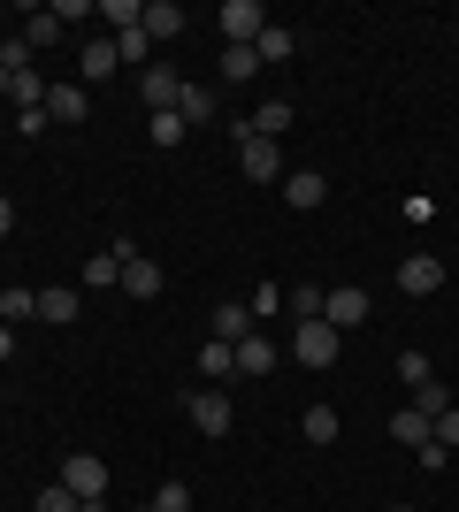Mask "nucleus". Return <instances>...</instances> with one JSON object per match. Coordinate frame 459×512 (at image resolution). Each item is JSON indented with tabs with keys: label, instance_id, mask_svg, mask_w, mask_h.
Here are the masks:
<instances>
[{
	"label": "nucleus",
	"instance_id": "nucleus-3",
	"mask_svg": "<svg viewBox=\"0 0 459 512\" xmlns=\"http://www.w3.org/2000/svg\"><path fill=\"white\" fill-rule=\"evenodd\" d=\"M291 360L299 367H329L337 360V329H329V321H299V329H291Z\"/></svg>",
	"mask_w": 459,
	"mask_h": 512
},
{
	"label": "nucleus",
	"instance_id": "nucleus-20",
	"mask_svg": "<svg viewBox=\"0 0 459 512\" xmlns=\"http://www.w3.org/2000/svg\"><path fill=\"white\" fill-rule=\"evenodd\" d=\"M123 291H131V299H161V268H153L146 253L123 260Z\"/></svg>",
	"mask_w": 459,
	"mask_h": 512
},
{
	"label": "nucleus",
	"instance_id": "nucleus-4",
	"mask_svg": "<svg viewBox=\"0 0 459 512\" xmlns=\"http://www.w3.org/2000/svg\"><path fill=\"white\" fill-rule=\"evenodd\" d=\"M398 291H406V299L444 291V260H437V253H406V260H398Z\"/></svg>",
	"mask_w": 459,
	"mask_h": 512
},
{
	"label": "nucleus",
	"instance_id": "nucleus-18",
	"mask_svg": "<svg viewBox=\"0 0 459 512\" xmlns=\"http://www.w3.org/2000/svg\"><path fill=\"white\" fill-rule=\"evenodd\" d=\"M199 375H207V383H222V375H238V344L207 337V344H199Z\"/></svg>",
	"mask_w": 459,
	"mask_h": 512
},
{
	"label": "nucleus",
	"instance_id": "nucleus-6",
	"mask_svg": "<svg viewBox=\"0 0 459 512\" xmlns=\"http://www.w3.org/2000/svg\"><path fill=\"white\" fill-rule=\"evenodd\" d=\"M62 482L77 497H108V467H100L92 451H69V459H62Z\"/></svg>",
	"mask_w": 459,
	"mask_h": 512
},
{
	"label": "nucleus",
	"instance_id": "nucleus-14",
	"mask_svg": "<svg viewBox=\"0 0 459 512\" xmlns=\"http://www.w3.org/2000/svg\"><path fill=\"white\" fill-rule=\"evenodd\" d=\"M253 54H261V69L268 62H291V54H299V31H291V23H268L261 39H253Z\"/></svg>",
	"mask_w": 459,
	"mask_h": 512
},
{
	"label": "nucleus",
	"instance_id": "nucleus-12",
	"mask_svg": "<svg viewBox=\"0 0 459 512\" xmlns=\"http://www.w3.org/2000/svg\"><path fill=\"white\" fill-rule=\"evenodd\" d=\"M85 115H92L85 85H54V92H46V123H85Z\"/></svg>",
	"mask_w": 459,
	"mask_h": 512
},
{
	"label": "nucleus",
	"instance_id": "nucleus-36",
	"mask_svg": "<svg viewBox=\"0 0 459 512\" xmlns=\"http://www.w3.org/2000/svg\"><path fill=\"white\" fill-rule=\"evenodd\" d=\"M245 306H253V321H268V314H284V291H276V283H261Z\"/></svg>",
	"mask_w": 459,
	"mask_h": 512
},
{
	"label": "nucleus",
	"instance_id": "nucleus-13",
	"mask_svg": "<svg viewBox=\"0 0 459 512\" xmlns=\"http://www.w3.org/2000/svg\"><path fill=\"white\" fill-rule=\"evenodd\" d=\"M46 92H54V85H46V77H39V62H31V69H16V77H8V100H16L23 115H39V107H46Z\"/></svg>",
	"mask_w": 459,
	"mask_h": 512
},
{
	"label": "nucleus",
	"instance_id": "nucleus-41",
	"mask_svg": "<svg viewBox=\"0 0 459 512\" xmlns=\"http://www.w3.org/2000/svg\"><path fill=\"white\" fill-rule=\"evenodd\" d=\"M391 512H421V505H391Z\"/></svg>",
	"mask_w": 459,
	"mask_h": 512
},
{
	"label": "nucleus",
	"instance_id": "nucleus-21",
	"mask_svg": "<svg viewBox=\"0 0 459 512\" xmlns=\"http://www.w3.org/2000/svg\"><path fill=\"white\" fill-rule=\"evenodd\" d=\"M108 283H123V260L115 253H92L85 268H77V291H108Z\"/></svg>",
	"mask_w": 459,
	"mask_h": 512
},
{
	"label": "nucleus",
	"instance_id": "nucleus-39",
	"mask_svg": "<svg viewBox=\"0 0 459 512\" xmlns=\"http://www.w3.org/2000/svg\"><path fill=\"white\" fill-rule=\"evenodd\" d=\"M8 352H16V329H0V360H8Z\"/></svg>",
	"mask_w": 459,
	"mask_h": 512
},
{
	"label": "nucleus",
	"instance_id": "nucleus-28",
	"mask_svg": "<svg viewBox=\"0 0 459 512\" xmlns=\"http://www.w3.org/2000/svg\"><path fill=\"white\" fill-rule=\"evenodd\" d=\"M222 77H230V85L261 77V54H253V46H222Z\"/></svg>",
	"mask_w": 459,
	"mask_h": 512
},
{
	"label": "nucleus",
	"instance_id": "nucleus-23",
	"mask_svg": "<svg viewBox=\"0 0 459 512\" xmlns=\"http://www.w3.org/2000/svg\"><path fill=\"white\" fill-rule=\"evenodd\" d=\"M92 16H108L115 31H138V23H146V0H92ZM108 31V39H115Z\"/></svg>",
	"mask_w": 459,
	"mask_h": 512
},
{
	"label": "nucleus",
	"instance_id": "nucleus-31",
	"mask_svg": "<svg viewBox=\"0 0 459 512\" xmlns=\"http://www.w3.org/2000/svg\"><path fill=\"white\" fill-rule=\"evenodd\" d=\"M146 512H192V482H161Z\"/></svg>",
	"mask_w": 459,
	"mask_h": 512
},
{
	"label": "nucleus",
	"instance_id": "nucleus-17",
	"mask_svg": "<svg viewBox=\"0 0 459 512\" xmlns=\"http://www.w3.org/2000/svg\"><path fill=\"white\" fill-rule=\"evenodd\" d=\"M215 337H222V344L253 337V306H245V299H222V306H215Z\"/></svg>",
	"mask_w": 459,
	"mask_h": 512
},
{
	"label": "nucleus",
	"instance_id": "nucleus-10",
	"mask_svg": "<svg viewBox=\"0 0 459 512\" xmlns=\"http://www.w3.org/2000/svg\"><path fill=\"white\" fill-rule=\"evenodd\" d=\"M138 92H146V107H153V115H169V107L184 100V77H176V69H161V62H153L146 77H138Z\"/></svg>",
	"mask_w": 459,
	"mask_h": 512
},
{
	"label": "nucleus",
	"instance_id": "nucleus-27",
	"mask_svg": "<svg viewBox=\"0 0 459 512\" xmlns=\"http://www.w3.org/2000/svg\"><path fill=\"white\" fill-rule=\"evenodd\" d=\"M337 428H345V421H337V406H314L299 421V436H306V444H337Z\"/></svg>",
	"mask_w": 459,
	"mask_h": 512
},
{
	"label": "nucleus",
	"instance_id": "nucleus-19",
	"mask_svg": "<svg viewBox=\"0 0 459 512\" xmlns=\"http://www.w3.org/2000/svg\"><path fill=\"white\" fill-rule=\"evenodd\" d=\"M176 31H184V8H176V0H146V39L161 46V39H176Z\"/></svg>",
	"mask_w": 459,
	"mask_h": 512
},
{
	"label": "nucleus",
	"instance_id": "nucleus-29",
	"mask_svg": "<svg viewBox=\"0 0 459 512\" xmlns=\"http://www.w3.org/2000/svg\"><path fill=\"white\" fill-rule=\"evenodd\" d=\"M398 375H406V383H437V367H429V352H421V344H406V352H398Z\"/></svg>",
	"mask_w": 459,
	"mask_h": 512
},
{
	"label": "nucleus",
	"instance_id": "nucleus-5",
	"mask_svg": "<svg viewBox=\"0 0 459 512\" xmlns=\"http://www.w3.org/2000/svg\"><path fill=\"white\" fill-rule=\"evenodd\" d=\"M184 413H192L199 436H230V390H192V398H184Z\"/></svg>",
	"mask_w": 459,
	"mask_h": 512
},
{
	"label": "nucleus",
	"instance_id": "nucleus-38",
	"mask_svg": "<svg viewBox=\"0 0 459 512\" xmlns=\"http://www.w3.org/2000/svg\"><path fill=\"white\" fill-rule=\"evenodd\" d=\"M8 230H16V207H8V199H0V237H8Z\"/></svg>",
	"mask_w": 459,
	"mask_h": 512
},
{
	"label": "nucleus",
	"instance_id": "nucleus-24",
	"mask_svg": "<svg viewBox=\"0 0 459 512\" xmlns=\"http://www.w3.org/2000/svg\"><path fill=\"white\" fill-rule=\"evenodd\" d=\"M176 115H184V130L215 123V92H207V85H184V100H176Z\"/></svg>",
	"mask_w": 459,
	"mask_h": 512
},
{
	"label": "nucleus",
	"instance_id": "nucleus-37",
	"mask_svg": "<svg viewBox=\"0 0 459 512\" xmlns=\"http://www.w3.org/2000/svg\"><path fill=\"white\" fill-rule=\"evenodd\" d=\"M437 444H444V451H459V406H452V413H437Z\"/></svg>",
	"mask_w": 459,
	"mask_h": 512
},
{
	"label": "nucleus",
	"instance_id": "nucleus-8",
	"mask_svg": "<svg viewBox=\"0 0 459 512\" xmlns=\"http://www.w3.org/2000/svg\"><path fill=\"white\" fill-rule=\"evenodd\" d=\"M322 321H329V329H352V321H368V291H360V283H337V291L322 299Z\"/></svg>",
	"mask_w": 459,
	"mask_h": 512
},
{
	"label": "nucleus",
	"instance_id": "nucleus-11",
	"mask_svg": "<svg viewBox=\"0 0 459 512\" xmlns=\"http://www.w3.org/2000/svg\"><path fill=\"white\" fill-rule=\"evenodd\" d=\"M329 199V176L322 169H291L284 176V207H322Z\"/></svg>",
	"mask_w": 459,
	"mask_h": 512
},
{
	"label": "nucleus",
	"instance_id": "nucleus-15",
	"mask_svg": "<svg viewBox=\"0 0 459 512\" xmlns=\"http://www.w3.org/2000/svg\"><path fill=\"white\" fill-rule=\"evenodd\" d=\"M115 62L138 69V77L153 69V39H146V23H138V31H115Z\"/></svg>",
	"mask_w": 459,
	"mask_h": 512
},
{
	"label": "nucleus",
	"instance_id": "nucleus-40",
	"mask_svg": "<svg viewBox=\"0 0 459 512\" xmlns=\"http://www.w3.org/2000/svg\"><path fill=\"white\" fill-rule=\"evenodd\" d=\"M77 512H108V497H85V505H77Z\"/></svg>",
	"mask_w": 459,
	"mask_h": 512
},
{
	"label": "nucleus",
	"instance_id": "nucleus-25",
	"mask_svg": "<svg viewBox=\"0 0 459 512\" xmlns=\"http://www.w3.org/2000/svg\"><path fill=\"white\" fill-rule=\"evenodd\" d=\"M54 39H62V23H54V8H31V23H23V46H31V54H46Z\"/></svg>",
	"mask_w": 459,
	"mask_h": 512
},
{
	"label": "nucleus",
	"instance_id": "nucleus-26",
	"mask_svg": "<svg viewBox=\"0 0 459 512\" xmlns=\"http://www.w3.org/2000/svg\"><path fill=\"white\" fill-rule=\"evenodd\" d=\"M0 321H39V291L8 283V291H0Z\"/></svg>",
	"mask_w": 459,
	"mask_h": 512
},
{
	"label": "nucleus",
	"instance_id": "nucleus-2",
	"mask_svg": "<svg viewBox=\"0 0 459 512\" xmlns=\"http://www.w3.org/2000/svg\"><path fill=\"white\" fill-rule=\"evenodd\" d=\"M261 31H268L261 0H222V46H253Z\"/></svg>",
	"mask_w": 459,
	"mask_h": 512
},
{
	"label": "nucleus",
	"instance_id": "nucleus-22",
	"mask_svg": "<svg viewBox=\"0 0 459 512\" xmlns=\"http://www.w3.org/2000/svg\"><path fill=\"white\" fill-rule=\"evenodd\" d=\"M77 69H85V85H100V77H115V69H123V62H115V39H92L85 54H77Z\"/></svg>",
	"mask_w": 459,
	"mask_h": 512
},
{
	"label": "nucleus",
	"instance_id": "nucleus-16",
	"mask_svg": "<svg viewBox=\"0 0 459 512\" xmlns=\"http://www.w3.org/2000/svg\"><path fill=\"white\" fill-rule=\"evenodd\" d=\"M391 436H398V444H437V421H429V413H421V406H406V413H391Z\"/></svg>",
	"mask_w": 459,
	"mask_h": 512
},
{
	"label": "nucleus",
	"instance_id": "nucleus-1",
	"mask_svg": "<svg viewBox=\"0 0 459 512\" xmlns=\"http://www.w3.org/2000/svg\"><path fill=\"white\" fill-rule=\"evenodd\" d=\"M230 138L245 146V176H253V184H276V176H284V146H276V138H261L253 123H230Z\"/></svg>",
	"mask_w": 459,
	"mask_h": 512
},
{
	"label": "nucleus",
	"instance_id": "nucleus-9",
	"mask_svg": "<svg viewBox=\"0 0 459 512\" xmlns=\"http://www.w3.org/2000/svg\"><path fill=\"white\" fill-rule=\"evenodd\" d=\"M276 360H284V352H276V344H268L261 329H253V337H238V375H245V383H261V375H276Z\"/></svg>",
	"mask_w": 459,
	"mask_h": 512
},
{
	"label": "nucleus",
	"instance_id": "nucleus-33",
	"mask_svg": "<svg viewBox=\"0 0 459 512\" xmlns=\"http://www.w3.org/2000/svg\"><path fill=\"white\" fill-rule=\"evenodd\" d=\"M322 299H329V291H314V283H299V291H291V314H299V321H322Z\"/></svg>",
	"mask_w": 459,
	"mask_h": 512
},
{
	"label": "nucleus",
	"instance_id": "nucleus-34",
	"mask_svg": "<svg viewBox=\"0 0 459 512\" xmlns=\"http://www.w3.org/2000/svg\"><path fill=\"white\" fill-rule=\"evenodd\" d=\"M414 406L437 421V413H452V390H444V383H421V390H414Z\"/></svg>",
	"mask_w": 459,
	"mask_h": 512
},
{
	"label": "nucleus",
	"instance_id": "nucleus-35",
	"mask_svg": "<svg viewBox=\"0 0 459 512\" xmlns=\"http://www.w3.org/2000/svg\"><path fill=\"white\" fill-rule=\"evenodd\" d=\"M153 146H184V115H176V107H169V115H153Z\"/></svg>",
	"mask_w": 459,
	"mask_h": 512
},
{
	"label": "nucleus",
	"instance_id": "nucleus-7",
	"mask_svg": "<svg viewBox=\"0 0 459 512\" xmlns=\"http://www.w3.org/2000/svg\"><path fill=\"white\" fill-rule=\"evenodd\" d=\"M85 314V291L77 283H46L39 291V321H54V329H69V321Z\"/></svg>",
	"mask_w": 459,
	"mask_h": 512
},
{
	"label": "nucleus",
	"instance_id": "nucleus-32",
	"mask_svg": "<svg viewBox=\"0 0 459 512\" xmlns=\"http://www.w3.org/2000/svg\"><path fill=\"white\" fill-rule=\"evenodd\" d=\"M77 505H85V497L69 490V482H46L39 490V512H77Z\"/></svg>",
	"mask_w": 459,
	"mask_h": 512
},
{
	"label": "nucleus",
	"instance_id": "nucleus-42",
	"mask_svg": "<svg viewBox=\"0 0 459 512\" xmlns=\"http://www.w3.org/2000/svg\"><path fill=\"white\" fill-rule=\"evenodd\" d=\"M0 92H8V69H0Z\"/></svg>",
	"mask_w": 459,
	"mask_h": 512
},
{
	"label": "nucleus",
	"instance_id": "nucleus-30",
	"mask_svg": "<svg viewBox=\"0 0 459 512\" xmlns=\"http://www.w3.org/2000/svg\"><path fill=\"white\" fill-rule=\"evenodd\" d=\"M253 130H261V138H284L291 130V100H268L261 115H253Z\"/></svg>",
	"mask_w": 459,
	"mask_h": 512
}]
</instances>
